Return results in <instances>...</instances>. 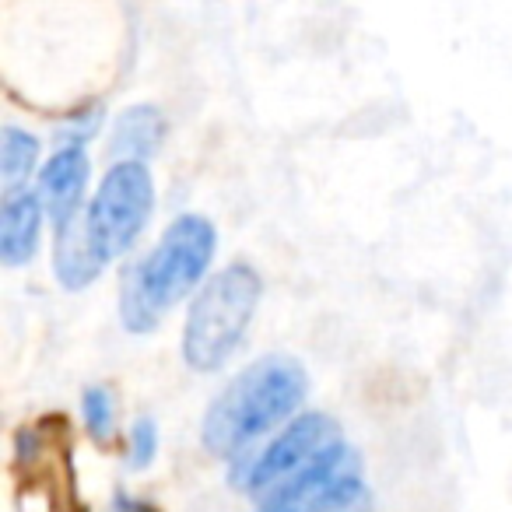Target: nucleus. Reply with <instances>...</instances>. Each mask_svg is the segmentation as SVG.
<instances>
[{
    "label": "nucleus",
    "instance_id": "1",
    "mask_svg": "<svg viewBox=\"0 0 512 512\" xmlns=\"http://www.w3.org/2000/svg\"><path fill=\"white\" fill-rule=\"evenodd\" d=\"M309 393V376L295 358L267 355L242 369L225 390L214 397L204 414V439L207 453L214 456H239L264 439L267 432L288 421L302 407Z\"/></svg>",
    "mask_w": 512,
    "mask_h": 512
},
{
    "label": "nucleus",
    "instance_id": "4",
    "mask_svg": "<svg viewBox=\"0 0 512 512\" xmlns=\"http://www.w3.org/2000/svg\"><path fill=\"white\" fill-rule=\"evenodd\" d=\"M155 207V183L144 162H116L113 169L102 176L99 193L92 197L88 207V239H92L95 253L102 260L123 256L144 232Z\"/></svg>",
    "mask_w": 512,
    "mask_h": 512
},
{
    "label": "nucleus",
    "instance_id": "6",
    "mask_svg": "<svg viewBox=\"0 0 512 512\" xmlns=\"http://www.w3.org/2000/svg\"><path fill=\"white\" fill-rule=\"evenodd\" d=\"M365 498L358 456L344 442L264 498L256 512H351Z\"/></svg>",
    "mask_w": 512,
    "mask_h": 512
},
{
    "label": "nucleus",
    "instance_id": "2",
    "mask_svg": "<svg viewBox=\"0 0 512 512\" xmlns=\"http://www.w3.org/2000/svg\"><path fill=\"white\" fill-rule=\"evenodd\" d=\"M218 232L204 214H179L148 256L134 260L120 285V316L130 334H148L176 302L204 281Z\"/></svg>",
    "mask_w": 512,
    "mask_h": 512
},
{
    "label": "nucleus",
    "instance_id": "12",
    "mask_svg": "<svg viewBox=\"0 0 512 512\" xmlns=\"http://www.w3.org/2000/svg\"><path fill=\"white\" fill-rule=\"evenodd\" d=\"M81 414H85V428L95 442H106L116 428V397L106 386H88L81 393Z\"/></svg>",
    "mask_w": 512,
    "mask_h": 512
},
{
    "label": "nucleus",
    "instance_id": "8",
    "mask_svg": "<svg viewBox=\"0 0 512 512\" xmlns=\"http://www.w3.org/2000/svg\"><path fill=\"white\" fill-rule=\"evenodd\" d=\"M43 197L29 186H11L0 204V260L18 267L36 256L39 232H43Z\"/></svg>",
    "mask_w": 512,
    "mask_h": 512
},
{
    "label": "nucleus",
    "instance_id": "7",
    "mask_svg": "<svg viewBox=\"0 0 512 512\" xmlns=\"http://www.w3.org/2000/svg\"><path fill=\"white\" fill-rule=\"evenodd\" d=\"M88 186L85 148H60L39 172V197L53 218V228H67L78 221V207Z\"/></svg>",
    "mask_w": 512,
    "mask_h": 512
},
{
    "label": "nucleus",
    "instance_id": "3",
    "mask_svg": "<svg viewBox=\"0 0 512 512\" xmlns=\"http://www.w3.org/2000/svg\"><path fill=\"white\" fill-rule=\"evenodd\" d=\"M260 274L249 264H228L193 299L183 327V358L197 372H218L239 351L260 306Z\"/></svg>",
    "mask_w": 512,
    "mask_h": 512
},
{
    "label": "nucleus",
    "instance_id": "9",
    "mask_svg": "<svg viewBox=\"0 0 512 512\" xmlns=\"http://www.w3.org/2000/svg\"><path fill=\"white\" fill-rule=\"evenodd\" d=\"M53 267H57V278L64 288H85L99 278V271L106 267V260L95 253L92 239H88L85 221H74V225H67L57 232Z\"/></svg>",
    "mask_w": 512,
    "mask_h": 512
},
{
    "label": "nucleus",
    "instance_id": "13",
    "mask_svg": "<svg viewBox=\"0 0 512 512\" xmlns=\"http://www.w3.org/2000/svg\"><path fill=\"white\" fill-rule=\"evenodd\" d=\"M155 453H158V428L151 418H141L134 425V432H130V467L134 470L151 467Z\"/></svg>",
    "mask_w": 512,
    "mask_h": 512
},
{
    "label": "nucleus",
    "instance_id": "5",
    "mask_svg": "<svg viewBox=\"0 0 512 512\" xmlns=\"http://www.w3.org/2000/svg\"><path fill=\"white\" fill-rule=\"evenodd\" d=\"M341 442V425L330 414L309 411L302 418L288 421L285 432L274 435L256 456H249L246 463L235 467V484L249 495L267 498L274 488H281L285 481H292L295 474L320 460L327 449H334Z\"/></svg>",
    "mask_w": 512,
    "mask_h": 512
},
{
    "label": "nucleus",
    "instance_id": "11",
    "mask_svg": "<svg viewBox=\"0 0 512 512\" xmlns=\"http://www.w3.org/2000/svg\"><path fill=\"white\" fill-rule=\"evenodd\" d=\"M39 162V141L32 134L18 127H4V137H0V176L11 186H25V179L36 172Z\"/></svg>",
    "mask_w": 512,
    "mask_h": 512
},
{
    "label": "nucleus",
    "instance_id": "14",
    "mask_svg": "<svg viewBox=\"0 0 512 512\" xmlns=\"http://www.w3.org/2000/svg\"><path fill=\"white\" fill-rule=\"evenodd\" d=\"M113 512H162V509L144 502V498H134V495H127V491H120V495L113 498Z\"/></svg>",
    "mask_w": 512,
    "mask_h": 512
},
{
    "label": "nucleus",
    "instance_id": "10",
    "mask_svg": "<svg viewBox=\"0 0 512 512\" xmlns=\"http://www.w3.org/2000/svg\"><path fill=\"white\" fill-rule=\"evenodd\" d=\"M162 116L151 106H134L113 123V141H109V155H120V162H144L155 155L162 144Z\"/></svg>",
    "mask_w": 512,
    "mask_h": 512
}]
</instances>
